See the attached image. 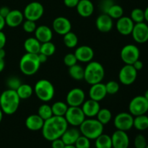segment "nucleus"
<instances>
[{"mask_svg":"<svg viewBox=\"0 0 148 148\" xmlns=\"http://www.w3.org/2000/svg\"><path fill=\"white\" fill-rule=\"evenodd\" d=\"M132 66H134V69H135L136 70H137V72H138V71H140V70H141V69H143V66H144V64H143V62H142L141 60L138 59V60H137L135 62H134V64H133Z\"/></svg>","mask_w":148,"mask_h":148,"instance_id":"50","label":"nucleus"},{"mask_svg":"<svg viewBox=\"0 0 148 148\" xmlns=\"http://www.w3.org/2000/svg\"><path fill=\"white\" fill-rule=\"evenodd\" d=\"M130 18L135 23H143L145 21V12L144 10L140 8H135L132 10L130 14Z\"/></svg>","mask_w":148,"mask_h":148,"instance_id":"38","label":"nucleus"},{"mask_svg":"<svg viewBox=\"0 0 148 148\" xmlns=\"http://www.w3.org/2000/svg\"><path fill=\"white\" fill-rule=\"evenodd\" d=\"M105 85L107 94H110V95H114L117 93L120 89L119 84L114 80L109 81Z\"/></svg>","mask_w":148,"mask_h":148,"instance_id":"40","label":"nucleus"},{"mask_svg":"<svg viewBox=\"0 0 148 148\" xmlns=\"http://www.w3.org/2000/svg\"><path fill=\"white\" fill-rule=\"evenodd\" d=\"M137 71L132 64H125L119 71V79L124 85H130L135 82Z\"/></svg>","mask_w":148,"mask_h":148,"instance_id":"12","label":"nucleus"},{"mask_svg":"<svg viewBox=\"0 0 148 148\" xmlns=\"http://www.w3.org/2000/svg\"><path fill=\"white\" fill-rule=\"evenodd\" d=\"M36 27H37V26H36V22L32 21V20H26L23 23V30H24L25 32L27 33H34Z\"/></svg>","mask_w":148,"mask_h":148,"instance_id":"43","label":"nucleus"},{"mask_svg":"<svg viewBox=\"0 0 148 148\" xmlns=\"http://www.w3.org/2000/svg\"><path fill=\"white\" fill-rule=\"evenodd\" d=\"M35 38L41 43L51 41L53 38V31L47 25H40L35 30Z\"/></svg>","mask_w":148,"mask_h":148,"instance_id":"23","label":"nucleus"},{"mask_svg":"<svg viewBox=\"0 0 148 148\" xmlns=\"http://www.w3.org/2000/svg\"><path fill=\"white\" fill-rule=\"evenodd\" d=\"M55 51H56V46L51 41L41 43L40 53L45 54L49 57V56H52L55 53Z\"/></svg>","mask_w":148,"mask_h":148,"instance_id":"36","label":"nucleus"},{"mask_svg":"<svg viewBox=\"0 0 148 148\" xmlns=\"http://www.w3.org/2000/svg\"><path fill=\"white\" fill-rule=\"evenodd\" d=\"M77 62L78 61L75 56V53H69L65 55L64 57V63L68 67H70V66L77 64Z\"/></svg>","mask_w":148,"mask_h":148,"instance_id":"44","label":"nucleus"},{"mask_svg":"<svg viewBox=\"0 0 148 148\" xmlns=\"http://www.w3.org/2000/svg\"><path fill=\"white\" fill-rule=\"evenodd\" d=\"M10 12V9L8 7H6V6H4V7H1L0 8V15L2 17L5 18L8 14Z\"/></svg>","mask_w":148,"mask_h":148,"instance_id":"48","label":"nucleus"},{"mask_svg":"<svg viewBox=\"0 0 148 148\" xmlns=\"http://www.w3.org/2000/svg\"><path fill=\"white\" fill-rule=\"evenodd\" d=\"M114 0H101V3H100V10L102 12V13L104 14H107L108 10L111 8V6L114 4Z\"/></svg>","mask_w":148,"mask_h":148,"instance_id":"45","label":"nucleus"},{"mask_svg":"<svg viewBox=\"0 0 148 148\" xmlns=\"http://www.w3.org/2000/svg\"><path fill=\"white\" fill-rule=\"evenodd\" d=\"M85 101V92L80 88H73L70 90L66 95V103L69 106L80 107Z\"/></svg>","mask_w":148,"mask_h":148,"instance_id":"13","label":"nucleus"},{"mask_svg":"<svg viewBox=\"0 0 148 148\" xmlns=\"http://www.w3.org/2000/svg\"><path fill=\"white\" fill-rule=\"evenodd\" d=\"M44 13V7L38 1H32L27 4L23 11V15L26 20L37 21L40 20Z\"/></svg>","mask_w":148,"mask_h":148,"instance_id":"9","label":"nucleus"},{"mask_svg":"<svg viewBox=\"0 0 148 148\" xmlns=\"http://www.w3.org/2000/svg\"><path fill=\"white\" fill-rule=\"evenodd\" d=\"M24 15L23 12H22L20 10H10L8 15L4 18L5 23L7 25L10 27H16L23 23L24 20Z\"/></svg>","mask_w":148,"mask_h":148,"instance_id":"22","label":"nucleus"},{"mask_svg":"<svg viewBox=\"0 0 148 148\" xmlns=\"http://www.w3.org/2000/svg\"><path fill=\"white\" fill-rule=\"evenodd\" d=\"M144 12H145V20L148 22V6L146 7L145 10H144Z\"/></svg>","mask_w":148,"mask_h":148,"instance_id":"55","label":"nucleus"},{"mask_svg":"<svg viewBox=\"0 0 148 148\" xmlns=\"http://www.w3.org/2000/svg\"><path fill=\"white\" fill-rule=\"evenodd\" d=\"M64 148H76L74 145H66Z\"/></svg>","mask_w":148,"mask_h":148,"instance_id":"58","label":"nucleus"},{"mask_svg":"<svg viewBox=\"0 0 148 148\" xmlns=\"http://www.w3.org/2000/svg\"><path fill=\"white\" fill-rule=\"evenodd\" d=\"M36 97L43 102H49L53 99L55 89L53 84L49 80L41 79L38 81L33 89Z\"/></svg>","mask_w":148,"mask_h":148,"instance_id":"6","label":"nucleus"},{"mask_svg":"<svg viewBox=\"0 0 148 148\" xmlns=\"http://www.w3.org/2000/svg\"><path fill=\"white\" fill-rule=\"evenodd\" d=\"M134 25V23L130 17L122 16L117 20L116 27L117 31L121 35L129 36V35H131Z\"/></svg>","mask_w":148,"mask_h":148,"instance_id":"17","label":"nucleus"},{"mask_svg":"<svg viewBox=\"0 0 148 148\" xmlns=\"http://www.w3.org/2000/svg\"><path fill=\"white\" fill-rule=\"evenodd\" d=\"M66 145L61 138L56 139V140L51 141V147L52 148H64Z\"/></svg>","mask_w":148,"mask_h":148,"instance_id":"46","label":"nucleus"},{"mask_svg":"<svg viewBox=\"0 0 148 148\" xmlns=\"http://www.w3.org/2000/svg\"><path fill=\"white\" fill-rule=\"evenodd\" d=\"M131 34L137 43H146L148 41V25L145 22L135 23Z\"/></svg>","mask_w":148,"mask_h":148,"instance_id":"14","label":"nucleus"},{"mask_svg":"<svg viewBox=\"0 0 148 148\" xmlns=\"http://www.w3.org/2000/svg\"><path fill=\"white\" fill-rule=\"evenodd\" d=\"M3 114H4V113H3V111H1V108H0V123H1V121H2Z\"/></svg>","mask_w":148,"mask_h":148,"instance_id":"56","label":"nucleus"},{"mask_svg":"<svg viewBox=\"0 0 148 148\" xmlns=\"http://www.w3.org/2000/svg\"><path fill=\"white\" fill-rule=\"evenodd\" d=\"M68 123L63 116H53L44 121L42 128V135L48 141H53L62 137L68 128Z\"/></svg>","mask_w":148,"mask_h":148,"instance_id":"1","label":"nucleus"},{"mask_svg":"<svg viewBox=\"0 0 148 148\" xmlns=\"http://www.w3.org/2000/svg\"><path fill=\"white\" fill-rule=\"evenodd\" d=\"M146 148H148V144H147V147H146Z\"/></svg>","mask_w":148,"mask_h":148,"instance_id":"59","label":"nucleus"},{"mask_svg":"<svg viewBox=\"0 0 148 148\" xmlns=\"http://www.w3.org/2000/svg\"><path fill=\"white\" fill-rule=\"evenodd\" d=\"M97 119L103 124L105 125L109 123L111 120L112 119V114L111 111L108 108H101L97 114Z\"/></svg>","mask_w":148,"mask_h":148,"instance_id":"34","label":"nucleus"},{"mask_svg":"<svg viewBox=\"0 0 148 148\" xmlns=\"http://www.w3.org/2000/svg\"><path fill=\"white\" fill-rule=\"evenodd\" d=\"M107 95L105 84L102 82L91 85L89 90V97L90 99L96 101H101L106 98Z\"/></svg>","mask_w":148,"mask_h":148,"instance_id":"20","label":"nucleus"},{"mask_svg":"<svg viewBox=\"0 0 148 148\" xmlns=\"http://www.w3.org/2000/svg\"><path fill=\"white\" fill-rule=\"evenodd\" d=\"M104 125H103L98 119H88L79 126V132L81 134L89 140H95L103 133Z\"/></svg>","mask_w":148,"mask_h":148,"instance_id":"4","label":"nucleus"},{"mask_svg":"<svg viewBox=\"0 0 148 148\" xmlns=\"http://www.w3.org/2000/svg\"><path fill=\"white\" fill-rule=\"evenodd\" d=\"M101 109V106L99 102L94 100L90 99L85 101L82 105V110L85 116L92 118L96 116L98 111Z\"/></svg>","mask_w":148,"mask_h":148,"instance_id":"21","label":"nucleus"},{"mask_svg":"<svg viewBox=\"0 0 148 148\" xmlns=\"http://www.w3.org/2000/svg\"><path fill=\"white\" fill-rule=\"evenodd\" d=\"M140 51L137 46L127 44L122 48L120 53L121 60L125 64L132 65L137 60L140 59Z\"/></svg>","mask_w":148,"mask_h":148,"instance_id":"10","label":"nucleus"},{"mask_svg":"<svg viewBox=\"0 0 148 148\" xmlns=\"http://www.w3.org/2000/svg\"><path fill=\"white\" fill-rule=\"evenodd\" d=\"M134 116L130 113L121 112L117 114L114 120V124L116 130L127 132L133 127Z\"/></svg>","mask_w":148,"mask_h":148,"instance_id":"11","label":"nucleus"},{"mask_svg":"<svg viewBox=\"0 0 148 148\" xmlns=\"http://www.w3.org/2000/svg\"><path fill=\"white\" fill-rule=\"evenodd\" d=\"M77 12L82 17H89L93 14L94 4L90 0H79L76 7Z\"/></svg>","mask_w":148,"mask_h":148,"instance_id":"24","label":"nucleus"},{"mask_svg":"<svg viewBox=\"0 0 148 148\" xmlns=\"http://www.w3.org/2000/svg\"><path fill=\"white\" fill-rule=\"evenodd\" d=\"M129 111L133 116L146 114L148 112V101L144 95L135 96L129 104Z\"/></svg>","mask_w":148,"mask_h":148,"instance_id":"7","label":"nucleus"},{"mask_svg":"<svg viewBox=\"0 0 148 148\" xmlns=\"http://www.w3.org/2000/svg\"><path fill=\"white\" fill-rule=\"evenodd\" d=\"M41 43L35 37H30L26 39L24 42V49L26 53H40Z\"/></svg>","mask_w":148,"mask_h":148,"instance_id":"27","label":"nucleus"},{"mask_svg":"<svg viewBox=\"0 0 148 148\" xmlns=\"http://www.w3.org/2000/svg\"><path fill=\"white\" fill-rule=\"evenodd\" d=\"M6 84H7V86L8 88V89L13 90H17V88L22 85V82L18 77L12 76L10 77L7 79Z\"/></svg>","mask_w":148,"mask_h":148,"instance_id":"39","label":"nucleus"},{"mask_svg":"<svg viewBox=\"0 0 148 148\" xmlns=\"http://www.w3.org/2000/svg\"><path fill=\"white\" fill-rule=\"evenodd\" d=\"M52 27H53L54 32L60 36H64L66 33L71 31L72 29V23L70 20L66 17L63 16H59L56 17L53 20L52 23Z\"/></svg>","mask_w":148,"mask_h":148,"instance_id":"15","label":"nucleus"},{"mask_svg":"<svg viewBox=\"0 0 148 148\" xmlns=\"http://www.w3.org/2000/svg\"><path fill=\"white\" fill-rule=\"evenodd\" d=\"M20 98L16 90L7 89L0 95V108L7 115H12L17 111Z\"/></svg>","mask_w":148,"mask_h":148,"instance_id":"2","label":"nucleus"},{"mask_svg":"<svg viewBox=\"0 0 148 148\" xmlns=\"http://www.w3.org/2000/svg\"><path fill=\"white\" fill-rule=\"evenodd\" d=\"M133 127L139 131H144L148 129V116L146 114L137 116L134 118Z\"/></svg>","mask_w":148,"mask_h":148,"instance_id":"31","label":"nucleus"},{"mask_svg":"<svg viewBox=\"0 0 148 148\" xmlns=\"http://www.w3.org/2000/svg\"><path fill=\"white\" fill-rule=\"evenodd\" d=\"M40 64L38 54L26 53L20 59L19 66L22 73L27 76H32L38 71Z\"/></svg>","mask_w":148,"mask_h":148,"instance_id":"5","label":"nucleus"},{"mask_svg":"<svg viewBox=\"0 0 148 148\" xmlns=\"http://www.w3.org/2000/svg\"><path fill=\"white\" fill-rule=\"evenodd\" d=\"M69 75L72 79H75L77 81H80L84 79V74H85V69L80 65L76 64L69 67Z\"/></svg>","mask_w":148,"mask_h":148,"instance_id":"29","label":"nucleus"},{"mask_svg":"<svg viewBox=\"0 0 148 148\" xmlns=\"http://www.w3.org/2000/svg\"><path fill=\"white\" fill-rule=\"evenodd\" d=\"M69 106L66 103L62 102V101H57L55 102L51 106L52 112L53 116H64L66 111H67Z\"/></svg>","mask_w":148,"mask_h":148,"instance_id":"32","label":"nucleus"},{"mask_svg":"<svg viewBox=\"0 0 148 148\" xmlns=\"http://www.w3.org/2000/svg\"><path fill=\"white\" fill-rule=\"evenodd\" d=\"M5 25H6L5 20H4V17H2L1 15H0V31L3 30V28H4Z\"/></svg>","mask_w":148,"mask_h":148,"instance_id":"52","label":"nucleus"},{"mask_svg":"<svg viewBox=\"0 0 148 148\" xmlns=\"http://www.w3.org/2000/svg\"><path fill=\"white\" fill-rule=\"evenodd\" d=\"M95 148H113L111 136L106 134H101L95 139Z\"/></svg>","mask_w":148,"mask_h":148,"instance_id":"28","label":"nucleus"},{"mask_svg":"<svg viewBox=\"0 0 148 148\" xmlns=\"http://www.w3.org/2000/svg\"><path fill=\"white\" fill-rule=\"evenodd\" d=\"M134 144L135 148H146L147 145V140L143 134H137L134 138Z\"/></svg>","mask_w":148,"mask_h":148,"instance_id":"42","label":"nucleus"},{"mask_svg":"<svg viewBox=\"0 0 148 148\" xmlns=\"http://www.w3.org/2000/svg\"><path fill=\"white\" fill-rule=\"evenodd\" d=\"M63 41L65 46L69 49L75 48L78 44V38L77 35L73 32L69 31V33L64 35Z\"/></svg>","mask_w":148,"mask_h":148,"instance_id":"33","label":"nucleus"},{"mask_svg":"<svg viewBox=\"0 0 148 148\" xmlns=\"http://www.w3.org/2000/svg\"><path fill=\"white\" fill-rule=\"evenodd\" d=\"M68 124L72 127H79L85 119V115L82 108L75 106H69L64 116Z\"/></svg>","mask_w":148,"mask_h":148,"instance_id":"8","label":"nucleus"},{"mask_svg":"<svg viewBox=\"0 0 148 148\" xmlns=\"http://www.w3.org/2000/svg\"><path fill=\"white\" fill-rule=\"evenodd\" d=\"M144 96H145V98L146 99H147V101H148V89L147 90L145 91V92Z\"/></svg>","mask_w":148,"mask_h":148,"instance_id":"57","label":"nucleus"},{"mask_svg":"<svg viewBox=\"0 0 148 148\" xmlns=\"http://www.w3.org/2000/svg\"><path fill=\"white\" fill-rule=\"evenodd\" d=\"M75 55L78 62L82 63H88L91 62L94 57V51L90 46L82 45L75 50Z\"/></svg>","mask_w":148,"mask_h":148,"instance_id":"18","label":"nucleus"},{"mask_svg":"<svg viewBox=\"0 0 148 148\" xmlns=\"http://www.w3.org/2000/svg\"><path fill=\"white\" fill-rule=\"evenodd\" d=\"M95 25L97 29L101 33H108L114 27V22L113 19L108 14L102 13L97 17Z\"/></svg>","mask_w":148,"mask_h":148,"instance_id":"19","label":"nucleus"},{"mask_svg":"<svg viewBox=\"0 0 148 148\" xmlns=\"http://www.w3.org/2000/svg\"><path fill=\"white\" fill-rule=\"evenodd\" d=\"M7 42V38L2 31H0V49H4Z\"/></svg>","mask_w":148,"mask_h":148,"instance_id":"49","label":"nucleus"},{"mask_svg":"<svg viewBox=\"0 0 148 148\" xmlns=\"http://www.w3.org/2000/svg\"><path fill=\"white\" fill-rule=\"evenodd\" d=\"M6 55V52L4 51V49H0V58H2V59H4Z\"/></svg>","mask_w":148,"mask_h":148,"instance_id":"54","label":"nucleus"},{"mask_svg":"<svg viewBox=\"0 0 148 148\" xmlns=\"http://www.w3.org/2000/svg\"><path fill=\"white\" fill-rule=\"evenodd\" d=\"M74 145L76 148H90V140L85 136L80 135Z\"/></svg>","mask_w":148,"mask_h":148,"instance_id":"41","label":"nucleus"},{"mask_svg":"<svg viewBox=\"0 0 148 148\" xmlns=\"http://www.w3.org/2000/svg\"><path fill=\"white\" fill-rule=\"evenodd\" d=\"M80 135L81 133L79 130H77L75 127H72V128H67L61 139L63 140L66 145H75V142Z\"/></svg>","mask_w":148,"mask_h":148,"instance_id":"26","label":"nucleus"},{"mask_svg":"<svg viewBox=\"0 0 148 148\" xmlns=\"http://www.w3.org/2000/svg\"><path fill=\"white\" fill-rule=\"evenodd\" d=\"M38 59H39V61H40V64H43L45 63V62H46V61H47L48 59L47 56H46V55L43 54V53H38Z\"/></svg>","mask_w":148,"mask_h":148,"instance_id":"51","label":"nucleus"},{"mask_svg":"<svg viewBox=\"0 0 148 148\" xmlns=\"http://www.w3.org/2000/svg\"><path fill=\"white\" fill-rule=\"evenodd\" d=\"M107 14L110 16L112 19H119L124 14V10L120 5L116 4H113L111 8L108 10Z\"/></svg>","mask_w":148,"mask_h":148,"instance_id":"37","label":"nucleus"},{"mask_svg":"<svg viewBox=\"0 0 148 148\" xmlns=\"http://www.w3.org/2000/svg\"><path fill=\"white\" fill-rule=\"evenodd\" d=\"M38 115L43 119L44 121L49 119L51 116H53V112H52L51 106L48 104H42L38 110Z\"/></svg>","mask_w":148,"mask_h":148,"instance_id":"35","label":"nucleus"},{"mask_svg":"<svg viewBox=\"0 0 148 148\" xmlns=\"http://www.w3.org/2000/svg\"><path fill=\"white\" fill-rule=\"evenodd\" d=\"M44 120L38 114H32L27 117L25 120V127L30 131L36 132L43 128Z\"/></svg>","mask_w":148,"mask_h":148,"instance_id":"25","label":"nucleus"},{"mask_svg":"<svg viewBox=\"0 0 148 148\" xmlns=\"http://www.w3.org/2000/svg\"><path fill=\"white\" fill-rule=\"evenodd\" d=\"M20 100H26L32 96L33 93V88L28 84H23L16 90Z\"/></svg>","mask_w":148,"mask_h":148,"instance_id":"30","label":"nucleus"},{"mask_svg":"<svg viewBox=\"0 0 148 148\" xmlns=\"http://www.w3.org/2000/svg\"><path fill=\"white\" fill-rule=\"evenodd\" d=\"M4 66H5V62H4V59L0 58V72H1L4 70Z\"/></svg>","mask_w":148,"mask_h":148,"instance_id":"53","label":"nucleus"},{"mask_svg":"<svg viewBox=\"0 0 148 148\" xmlns=\"http://www.w3.org/2000/svg\"><path fill=\"white\" fill-rule=\"evenodd\" d=\"M113 148H128L130 145V138L127 132L121 130L114 132L111 136Z\"/></svg>","mask_w":148,"mask_h":148,"instance_id":"16","label":"nucleus"},{"mask_svg":"<svg viewBox=\"0 0 148 148\" xmlns=\"http://www.w3.org/2000/svg\"></svg>","mask_w":148,"mask_h":148,"instance_id":"60","label":"nucleus"},{"mask_svg":"<svg viewBox=\"0 0 148 148\" xmlns=\"http://www.w3.org/2000/svg\"><path fill=\"white\" fill-rule=\"evenodd\" d=\"M84 69V79L90 85L101 82L105 77V69L100 62L91 61Z\"/></svg>","mask_w":148,"mask_h":148,"instance_id":"3","label":"nucleus"},{"mask_svg":"<svg viewBox=\"0 0 148 148\" xmlns=\"http://www.w3.org/2000/svg\"><path fill=\"white\" fill-rule=\"evenodd\" d=\"M79 0H64V4L69 8H74L77 5Z\"/></svg>","mask_w":148,"mask_h":148,"instance_id":"47","label":"nucleus"}]
</instances>
